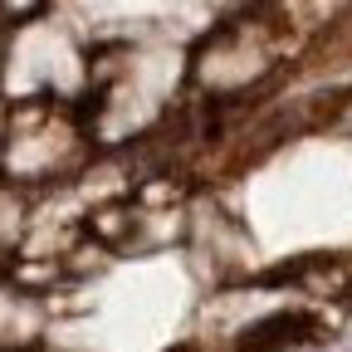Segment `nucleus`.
Masks as SVG:
<instances>
[{"label": "nucleus", "mask_w": 352, "mask_h": 352, "mask_svg": "<svg viewBox=\"0 0 352 352\" xmlns=\"http://www.w3.org/2000/svg\"><path fill=\"white\" fill-rule=\"evenodd\" d=\"M318 333L323 328L308 314H270V318H259L254 328L240 333V352H289V347L314 342Z\"/></svg>", "instance_id": "nucleus-1"}]
</instances>
